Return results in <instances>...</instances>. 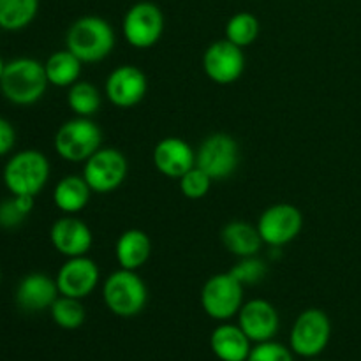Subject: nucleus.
Here are the masks:
<instances>
[{
	"label": "nucleus",
	"instance_id": "1",
	"mask_svg": "<svg viewBox=\"0 0 361 361\" xmlns=\"http://www.w3.org/2000/svg\"><path fill=\"white\" fill-rule=\"evenodd\" d=\"M66 44L83 63L101 62L115 46V32L101 16L78 18L67 30Z\"/></svg>",
	"mask_w": 361,
	"mask_h": 361
},
{
	"label": "nucleus",
	"instance_id": "2",
	"mask_svg": "<svg viewBox=\"0 0 361 361\" xmlns=\"http://www.w3.org/2000/svg\"><path fill=\"white\" fill-rule=\"evenodd\" d=\"M48 87L44 66L34 59H16L6 63L0 90L7 101L18 106H28L37 102Z\"/></svg>",
	"mask_w": 361,
	"mask_h": 361
},
{
	"label": "nucleus",
	"instance_id": "3",
	"mask_svg": "<svg viewBox=\"0 0 361 361\" xmlns=\"http://www.w3.org/2000/svg\"><path fill=\"white\" fill-rule=\"evenodd\" d=\"M49 178V162L41 152L23 150L13 155L4 169V183L13 196H37Z\"/></svg>",
	"mask_w": 361,
	"mask_h": 361
},
{
	"label": "nucleus",
	"instance_id": "4",
	"mask_svg": "<svg viewBox=\"0 0 361 361\" xmlns=\"http://www.w3.org/2000/svg\"><path fill=\"white\" fill-rule=\"evenodd\" d=\"M102 298L115 316L134 317L147 305L148 291L136 271L120 268L106 279L102 286Z\"/></svg>",
	"mask_w": 361,
	"mask_h": 361
},
{
	"label": "nucleus",
	"instance_id": "5",
	"mask_svg": "<svg viewBox=\"0 0 361 361\" xmlns=\"http://www.w3.org/2000/svg\"><path fill=\"white\" fill-rule=\"evenodd\" d=\"M102 133L94 120L78 116L69 120L55 134V150L69 162H83L101 148Z\"/></svg>",
	"mask_w": 361,
	"mask_h": 361
},
{
	"label": "nucleus",
	"instance_id": "6",
	"mask_svg": "<svg viewBox=\"0 0 361 361\" xmlns=\"http://www.w3.org/2000/svg\"><path fill=\"white\" fill-rule=\"evenodd\" d=\"M331 337V324L319 309H307L298 316L289 335V345L302 358H316L326 349Z\"/></svg>",
	"mask_w": 361,
	"mask_h": 361
},
{
	"label": "nucleus",
	"instance_id": "7",
	"mask_svg": "<svg viewBox=\"0 0 361 361\" xmlns=\"http://www.w3.org/2000/svg\"><path fill=\"white\" fill-rule=\"evenodd\" d=\"M243 305V286L231 274H217L201 289V307L212 319L235 317Z\"/></svg>",
	"mask_w": 361,
	"mask_h": 361
},
{
	"label": "nucleus",
	"instance_id": "8",
	"mask_svg": "<svg viewBox=\"0 0 361 361\" xmlns=\"http://www.w3.org/2000/svg\"><path fill=\"white\" fill-rule=\"evenodd\" d=\"M240 162V148L233 136L217 133L208 136L196 152V166L212 180H222L236 171Z\"/></svg>",
	"mask_w": 361,
	"mask_h": 361
},
{
	"label": "nucleus",
	"instance_id": "9",
	"mask_svg": "<svg viewBox=\"0 0 361 361\" xmlns=\"http://www.w3.org/2000/svg\"><path fill=\"white\" fill-rule=\"evenodd\" d=\"M127 169L129 166L122 152L116 148H99L85 161L83 178L90 185L92 192L106 194L122 185Z\"/></svg>",
	"mask_w": 361,
	"mask_h": 361
},
{
	"label": "nucleus",
	"instance_id": "10",
	"mask_svg": "<svg viewBox=\"0 0 361 361\" xmlns=\"http://www.w3.org/2000/svg\"><path fill=\"white\" fill-rule=\"evenodd\" d=\"M126 41L137 49L157 44L164 32V14L154 2H137L123 16Z\"/></svg>",
	"mask_w": 361,
	"mask_h": 361
},
{
	"label": "nucleus",
	"instance_id": "11",
	"mask_svg": "<svg viewBox=\"0 0 361 361\" xmlns=\"http://www.w3.org/2000/svg\"><path fill=\"white\" fill-rule=\"evenodd\" d=\"M302 226L303 215L295 204L277 203L261 214L256 228L263 243L270 247H284L300 235Z\"/></svg>",
	"mask_w": 361,
	"mask_h": 361
},
{
	"label": "nucleus",
	"instance_id": "12",
	"mask_svg": "<svg viewBox=\"0 0 361 361\" xmlns=\"http://www.w3.org/2000/svg\"><path fill=\"white\" fill-rule=\"evenodd\" d=\"M204 74L217 85H231L245 69V56L242 48L228 39L212 42L203 55Z\"/></svg>",
	"mask_w": 361,
	"mask_h": 361
},
{
	"label": "nucleus",
	"instance_id": "13",
	"mask_svg": "<svg viewBox=\"0 0 361 361\" xmlns=\"http://www.w3.org/2000/svg\"><path fill=\"white\" fill-rule=\"evenodd\" d=\"M55 281L60 295L83 300L97 288L99 268L87 256L69 257L59 270Z\"/></svg>",
	"mask_w": 361,
	"mask_h": 361
},
{
	"label": "nucleus",
	"instance_id": "14",
	"mask_svg": "<svg viewBox=\"0 0 361 361\" xmlns=\"http://www.w3.org/2000/svg\"><path fill=\"white\" fill-rule=\"evenodd\" d=\"M104 90L106 97L116 108H133L147 95V76L134 66H120L108 76Z\"/></svg>",
	"mask_w": 361,
	"mask_h": 361
},
{
	"label": "nucleus",
	"instance_id": "15",
	"mask_svg": "<svg viewBox=\"0 0 361 361\" xmlns=\"http://www.w3.org/2000/svg\"><path fill=\"white\" fill-rule=\"evenodd\" d=\"M279 312L270 302L267 300H250L243 303L238 312V326L242 328L243 334L250 338V342H268L277 335Z\"/></svg>",
	"mask_w": 361,
	"mask_h": 361
},
{
	"label": "nucleus",
	"instance_id": "16",
	"mask_svg": "<svg viewBox=\"0 0 361 361\" xmlns=\"http://www.w3.org/2000/svg\"><path fill=\"white\" fill-rule=\"evenodd\" d=\"M154 164L169 178H182L196 166V152L182 137H164L154 148Z\"/></svg>",
	"mask_w": 361,
	"mask_h": 361
},
{
	"label": "nucleus",
	"instance_id": "17",
	"mask_svg": "<svg viewBox=\"0 0 361 361\" xmlns=\"http://www.w3.org/2000/svg\"><path fill=\"white\" fill-rule=\"evenodd\" d=\"M49 238H51L53 247L66 257L87 256L94 242L90 228L83 221L71 215L59 219L51 226Z\"/></svg>",
	"mask_w": 361,
	"mask_h": 361
},
{
	"label": "nucleus",
	"instance_id": "18",
	"mask_svg": "<svg viewBox=\"0 0 361 361\" xmlns=\"http://www.w3.org/2000/svg\"><path fill=\"white\" fill-rule=\"evenodd\" d=\"M59 295L56 281L46 274H30L18 284L16 302L27 312H41L49 309Z\"/></svg>",
	"mask_w": 361,
	"mask_h": 361
},
{
	"label": "nucleus",
	"instance_id": "19",
	"mask_svg": "<svg viewBox=\"0 0 361 361\" xmlns=\"http://www.w3.org/2000/svg\"><path fill=\"white\" fill-rule=\"evenodd\" d=\"M210 348L221 361H247L250 351V338L238 324H221L210 335Z\"/></svg>",
	"mask_w": 361,
	"mask_h": 361
},
{
	"label": "nucleus",
	"instance_id": "20",
	"mask_svg": "<svg viewBox=\"0 0 361 361\" xmlns=\"http://www.w3.org/2000/svg\"><path fill=\"white\" fill-rule=\"evenodd\" d=\"M152 254V242L141 229H127L120 235L115 247V256L120 268L136 271L143 267Z\"/></svg>",
	"mask_w": 361,
	"mask_h": 361
},
{
	"label": "nucleus",
	"instance_id": "21",
	"mask_svg": "<svg viewBox=\"0 0 361 361\" xmlns=\"http://www.w3.org/2000/svg\"><path fill=\"white\" fill-rule=\"evenodd\" d=\"M221 240L226 249L238 257H250L259 252L263 240L259 231L245 221H231L222 228Z\"/></svg>",
	"mask_w": 361,
	"mask_h": 361
},
{
	"label": "nucleus",
	"instance_id": "22",
	"mask_svg": "<svg viewBox=\"0 0 361 361\" xmlns=\"http://www.w3.org/2000/svg\"><path fill=\"white\" fill-rule=\"evenodd\" d=\"M90 185H88L83 176L69 175L63 176L56 183L53 201L63 214H78V212L87 207L88 200H90Z\"/></svg>",
	"mask_w": 361,
	"mask_h": 361
},
{
	"label": "nucleus",
	"instance_id": "23",
	"mask_svg": "<svg viewBox=\"0 0 361 361\" xmlns=\"http://www.w3.org/2000/svg\"><path fill=\"white\" fill-rule=\"evenodd\" d=\"M81 66H83V62H81L74 53H71L69 49H62V51L53 53L44 63L48 83L62 88L71 87V85H74L76 81H80Z\"/></svg>",
	"mask_w": 361,
	"mask_h": 361
},
{
	"label": "nucleus",
	"instance_id": "24",
	"mask_svg": "<svg viewBox=\"0 0 361 361\" xmlns=\"http://www.w3.org/2000/svg\"><path fill=\"white\" fill-rule=\"evenodd\" d=\"M39 0H0V28L21 30L37 16Z\"/></svg>",
	"mask_w": 361,
	"mask_h": 361
},
{
	"label": "nucleus",
	"instance_id": "25",
	"mask_svg": "<svg viewBox=\"0 0 361 361\" xmlns=\"http://www.w3.org/2000/svg\"><path fill=\"white\" fill-rule=\"evenodd\" d=\"M67 104L78 116L90 118L101 108V94H99L97 87H94L88 81H76L69 87Z\"/></svg>",
	"mask_w": 361,
	"mask_h": 361
},
{
	"label": "nucleus",
	"instance_id": "26",
	"mask_svg": "<svg viewBox=\"0 0 361 361\" xmlns=\"http://www.w3.org/2000/svg\"><path fill=\"white\" fill-rule=\"evenodd\" d=\"M49 312H51L55 324H59L63 330H78L87 317L81 300L62 295L53 302V305L49 307Z\"/></svg>",
	"mask_w": 361,
	"mask_h": 361
},
{
	"label": "nucleus",
	"instance_id": "27",
	"mask_svg": "<svg viewBox=\"0 0 361 361\" xmlns=\"http://www.w3.org/2000/svg\"><path fill=\"white\" fill-rule=\"evenodd\" d=\"M257 35H259V21L250 13L233 14L226 25V39L240 48L252 44Z\"/></svg>",
	"mask_w": 361,
	"mask_h": 361
},
{
	"label": "nucleus",
	"instance_id": "28",
	"mask_svg": "<svg viewBox=\"0 0 361 361\" xmlns=\"http://www.w3.org/2000/svg\"><path fill=\"white\" fill-rule=\"evenodd\" d=\"M34 208V196H13L0 203V226L16 228Z\"/></svg>",
	"mask_w": 361,
	"mask_h": 361
},
{
	"label": "nucleus",
	"instance_id": "29",
	"mask_svg": "<svg viewBox=\"0 0 361 361\" xmlns=\"http://www.w3.org/2000/svg\"><path fill=\"white\" fill-rule=\"evenodd\" d=\"M267 271L268 268L267 264H264V261H261L259 257L256 256H250L240 257V261L229 270V274H231L242 286H252L263 281Z\"/></svg>",
	"mask_w": 361,
	"mask_h": 361
},
{
	"label": "nucleus",
	"instance_id": "30",
	"mask_svg": "<svg viewBox=\"0 0 361 361\" xmlns=\"http://www.w3.org/2000/svg\"><path fill=\"white\" fill-rule=\"evenodd\" d=\"M212 185V178L200 169L197 166H194L192 169L185 173V175L180 178V189H182V194L189 200H201L208 194Z\"/></svg>",
	"mask_w": 361,
	"mask_h": 361
},
{
	"label": "nucleus",
	"instance_id": "31",
	"mask_svg": "<svg viewBox=\"0 0 361 361\" xmlns=\"http://www.w3.org/2000/svg\"><path fill=\"white\" fill-rule=\"evenodd\" d=\"M247 361H295L291 351L286 345L277 344V342H261L252 348Z\"/></svg>",
	"mask_w": 361,
	"mask_h": 361
},
{
	"label": "nucleus",
	"instance_id": "32",
	"mask_svg": "<svg viewBox=\"0 0 361 361\" xmlns=\"http://www.w3.org/2000/svg\"><path fill=\"white\" fill-rule=\"evenodd\" d=\"M14 141H16V133H14L13 126L0 116V157L9 154L11 148L14 147Z\"/></svg>",
	"mask_w": 361,
	"mask_h": 361
},
{
	"label": "nucleus",
	"instance_id": "33",
	"mask_svg": "<svg viewBox=\"0 0 361 361\" xmlns=\"http://www.w3.org/2000/svg\"><path fill=\"white\" fill-rule=\"evenodd\" d=\"M4 69H6V63H4L2 56H0V78H2V74H4Z\"/></svg>",
	"mask_w": 361,
	"mask_h": 361
},
{
	"label": "nucleus",
	"instance_id": "34",
	"mask_svg": "<svg viewBox=\"0 0 361 361\" xmlns=\"http://www.w3.org/2000/svg\"><path fill=\"white\" fill-rule=\"evenodd\" d=\"M310 361H319V360H310Z\"/></svg>",
	"mask_w": 361,
	"mask_h": 361
}]
</instances>
